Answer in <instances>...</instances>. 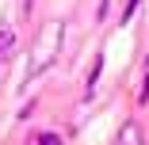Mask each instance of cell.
I'll list each match as a JSON object with an SVG mask.
<instances>
[{
	"label": "cell",
	"instance_id": "cell-5",
	"mask_svg": "<svg viewBox=\"0 0 149 145\" xmlns=\"http://www.w3.org/2000/svg\"><path fill=\"white\" fill-rule=\"evenodd\" d=\"M138 103H149V61H145V80H141V92H138Z\"/></svg>",
	"mask_w": 149,
	"mask_h": 145
},
{
	"label": "cell",
	"instance_id": "cell-6",
	"mask_svg": "<svg viewBox=\"0 0 149 145\" xmlns=\"http://www.w3.org/2000/svg\"><path fill=\"white\" fill-rule=\"evenodd\" d=\"M138 4H141V0H130V4H126V8H123V23H126V19H130V15H134V8H138Z\"/></svg>",
	"mask_w": 149,
	"mask_h": 145
},
{
	"label": "cell",
	"instance_id": "cell-4",
	"mask_svg": "<svg viewBox=\"0 0 149 145\" xmlns=\"http://www.w3.org/2000/svg\"><path fill=\"white\" fill-rule=\"evenodd\" d=\"M35 145H61V134H50V130H46V134L35 137Z\"/></svg>",
	"mask_w": 149,
	"mask_h": 145
},
{
	"label": "cell",
	"instance_id": "cell-1",
	"mask_svg": "<svg viewBox=\"0 0 149 145\" xmlns=\"http://www.w3.org/2000/svg\"><path fill=\"white\" fill-rule=\"evenodd\" d=\"M61 35H65V27L57 23V19L42 27V35H38V46H35V57H31V76H38L46 65H54L57 50H61Z\"/></svg>",
	"mask_w": 149,
	"mask_h": 145
},
{
	"label": "cell",
	"instance_id": "cell-2",
	"mask_svg": "<svg viewBox=\"0 0 149 145\" xmlns=\"http://www.w3.org/2000/svg\"><path fill=\"white\" fill-rule=\"evenodd\" d=\"M115 145H145V137H141V126H138V122H126Z\"/></svg>",
	"mask_w": 149,
	"mask_h": 145
},
{
	"label": "cell",
	"instance_id": "cell-3",
	"mask_svg": "<svg viewBox=\"0 0 149 145\" xmlns=\"http://www.w3.org/2000/svg\"><path fill=\"white\" fill-rule=\"evenodd\" d=\"M12 46H15V31H8V27H4V31H0V57L12 53Z\"/></svg>",
	"mask_w": 149,
	"mask_h": 145
}]
</instances>
